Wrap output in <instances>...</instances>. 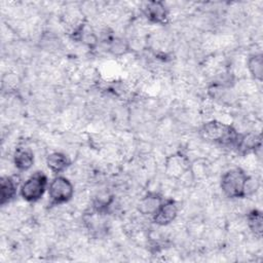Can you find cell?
Returning <instances> with one entry per match:
<instances>
[{
	"instance_id": "obj_4",
	"label": "cell",
	"mask_w": 263,
	"mask_h": 263,
	"mask_svg": "<svg viewBox=\"0 0 263 263\" xmlns=\"http://www.w3.org/2000/svg\"><path fill=\"white\" fill-rule=\"evenodd\" d=\"M191 164L192 162L185 153L177 151L165 157L164 174L168 179L181 180L191 174Z\"/></svg>"
},
{
	"instance_id": "obj_7",
	"label": "cell",
	"mask_w": 263,
	"mask_h": 263,
	"mask_svg": "<svg viewBox=\"0 0 263 263\" xmlns=\"http://www.w3.org/2000/svg\"><path fill=\"white\" fill-rule=\"evenodd\" d=\"M237 153L241 155L256 153L258 150H261L262 147V138L260 134L257 133H246L239 134L233 146Z\"/></svg>"
},
{
	"instance_id": "obj_15",
	"label": "cell",
	"mask_w": 263,
	"mask_h": 263,
	"mask_svg": "<svg viewBox=\"0 0 263 263\" xmlns=\"http://www.w3.org/2000/svg\"><path fill=\"white\" fill-rule=\"evenodd\" d=\"M126 49H127V45L122 40H113L110 46V50L114 54H122L126 51Z\"/></svg>"
},
{
	"instance_id": "obj_8",
	"label": "cell",
	"mask_w": 263,
	"mask_h": 263,
	"mask_svg": "<svg viewBox=\"0 0 263 263\" xmlns=\"http://www.w3.org/2000/svg\"><path fill=\"white\" fill-rule=\"evenodd\" d=\"M143 12L152 24L164 25L168 21V9L161 1H150L146 3Z\"/></svg>"
},
{
	"instance_id": "obj_10",
	"label": "cell",
	"mask_w": 263,
	"mask_h": 263,
	"mask_svg": "<svg viewBox=\"0 0 263 263\" xmlns=\"http://www.w3.org/2000/svg\"><path fill=\"white\" fill-rule=\"evenodd\" d=\"M164 197L156 192H148L145 194L138 203V210L142 215L153 216L161 204Z\"/></svg>"
},
{
	"instance_id": "obj_11",
	"label": "cell",
	"mask_w": 263,
	"mask_h": 263,
	"mask_svg": "<svg viewBox=\"0 0 263 263\" xmlns=\"http://www.w3.org/2000/svg\"><path fill=\"white\" fill-rule=\"evenodd\" d=\"M13 163L20 172L29 171L34 164L33 151L25 146L17 147L13 153Z\"/></svg>"
},
{
	"instance_id": "obj_1",
	"label": "cell",
	"mask_w": 263,
	"mask_h": 263,
	"mask_svg": "<svg viewBox=\"0 0 263 263\" xmlns=\"http://www.w3.org/2000/svg\"><path fill=\"white\" fill-rule=\"evenodd\" d=\"M220 187L224 195L229 198H243L257 190L258 182L242 168L232 167L222 175Z\"/></svg>"
},
{
	"instance_id": "obj_3",
	"label": "cell",
	"mask_w": 263,
	"mask_h": 263,
	"mask_svg": "<svg viewBox=\"0 0 263 263\" xmlns=\"http://www.w3.org/2000/svg\"><path fill=\"white\" fill-rule=\"evenodd\" d=\"M48 188V180L43 172L33 173L20 187V194L28 202H36L42 198Z\"/></svg>"
},
{
	"instance_id": "obj_14",
	"label": "cell",
	"mask_w": 263,
	"mask_h": 263,
	"mask_svg": "<svg viewBox=\"0 0 263 263\" xmlns=\"http://www.w3.org/2000/svg\"><path fill=\"white\" fill-rule=\"evenodd\" d=\"M247 223L253 234L260 238L263 233V217L259 210H252L247 215Z\"/></svg>"
},
{
	"instance_id": "obj_12",
	"label": "cell",
	"mask_w": 263,
	"mask_h": 263,
	"mask_svg": "<svg viewBox=\"0 0 263 263\" xmlns=\"http://www.w3.org/2000/svg\"><path fill=\"white\" fill-rule=\"evenodd\" d=\"M69 157L63 152H52L46 156V165L54 174L65 172L70 165Z\"/></svg>"
},
{
	"instance_id": "obj_2",
	"label": "cell",
	"mask_w": 263,
	"mask_h": 263,
	"mask_svg": "<svg viewBox=\"0 0 263 263\" xmlns=\"http://www.w3.org/2000/svg\"><path fill=\"white\" fill-rule=\"evenodd\" d=\"M199 135L208 142L234 146L238 133L230 124L218 120H211L201 125L199 128Z\"/></svg>"
},
{
	"instance_id": "obj_6",
	"label": "cell",
	"mask_w": 263,
	"mask_h": 263,
	"mask_svg": "<svg viewBox=\"0 0 263 263\" xmlns=\"http://www.w3.org/2000/svg\"><path fill=\"white\" fill-rule=\"evenodd\" d=\"M178 212L179 209L176 200L173 198H164L151 218L154 224L158 226H166L176 220Z\"/></svg>"
},
{
	"instance_id": "obj_13",
	"label": "cell",
	"mask_w": 263,
	"mask_h": 263,
	"mask_svg": "<svg viewBox=\"0 0 263 263\" xmlns=\"http://www.w3.org/2000/svg\"><path fill=\"white\" fill-rule=\"evenodd\" d=\"M247 67L255 80L262 81L263 77V55L260 52L250 54L247 61Z\"/></svg>"
},
{
	"instance_id": "obj_5",
	"label": "cell",
	"mask_w": 263,
	"mask_h": 263,
	"mask_svg": "<svg viewBox=\"0 0 263 263\" xmlns=\"http://www.w3.org/2000/svg\"><path fill=\"white\" fill-rule=\"evenodd\" d=\"M48 197L51 205H60L70 201L74 195L72 182L64 177L57 176L48 184Z\"/></svg>"
},
{
	"instance_id": "obj_9",
	"label": "cell",
	"mask_w": 263,
	"mask_h": 263,
	"mask_svg": "<svg viewBox=\"0 0 263 263\" xmlns=\"http://www.w3.org/2000/svg\"><path fill=\"white\" fill-rule=\"evenodd\" d=\"M18 182L13 176H2L0 180V204L9 203L16 195Z\"/></svg>"
}]
</instances>
